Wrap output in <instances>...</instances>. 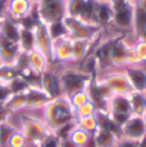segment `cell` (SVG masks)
<instances>
[{
  "label": "cell",
  "instance_id": "obj_1",
  "mask_svg": "<svg viewBox=\"0 0 146 147\" xmlns=\"http://www.w3.org/2000/svg\"><path fill=\"white\" fill-rule=\"evenodd\" d=\"M75 109L67 97L51 99L44 106V123L53 132L65 124L75 121Z\"/></svg>",
  "mask_w": 146,
  "mask_h": 147
},
{
  "label": "cell",
  "instance_id": "obj_2",
  "mask_svg": "<svg viewBox=\"0 0 146 147\" xmlns=\"http://www.w3.org/2000/svg\"><path fill=\"white\" fill-rule=\"evenodd\" d=\"M21 127H22L21 133L23 134L27 145L31 146H38L52 132L44 121L30 115H23L21 117Z\"/></svg>",
  "mask_w": 146,
  "mask_h": 147
},
{
  "label": "cell",
  "instance_id": "obj_3",
  "mask_svg": "<svg viewBox=\"0 0 146 147\" xmlns=\"http://www.w3.org/2000/svg\"><path fill=\"white\" fill-rule=\"evenodd\" d=\"M87 93L89 96V101L95 105L97 111H107L109 101L114 96L111 89L103 80L98 79L97 74L92 75L89 84L87 86Z\"/></svg>",
  "mask_w": 146,
  "mask_h": 147
},
{
  "label": "cell",
  "instance_id": "obj_4",
  "mask_svg": "<svg viewBox=\"0 0 146 147\" xmlns=\"http://www.w3.org/2000/svg\"><path fill=\"white\" fill-rule=\"evenodd\" d=\"M91 78H92L91 75L80 71V70H74V69L64 70L59 74V80H61L62 84L64 96L69 98L72 94L87 89Z\"/></svg>",
  "mask_w": 146,
  "mask_h": 147
},
{
  "label": "cell",
  "instance_id": "obj_5",
  "mask_svg": "<svg viewBox=\"0 0 146 147\" xmlns=\"http://www.w3.org/2000/svg\"><path fill=\"white\" fill-rule=\"evenodd\" d=\"M64 22L66 25L67 32H69V38L72 40H97L100 36L102 28L98 27L97 25H91V23H85L80 20L72 17L64 18Z\"/></svg>",
  "mask_w": 146,
  "mask_h": 147
},
{
  "label": "cell",
  "instance_id": "obj_6",
  "mask_svg": "<svg viewBox=\"0 0 146 147\" xmlns=\"http://www.w3.org/2000/svg\"><path fill=\"white\" fill-rule=\"evenodd\" d=\"M36 9L40 22L49 25L66 17V0H40L36 3Z\"/></svg>",
  "mask_w": 146,
  "mask_h": 147
},
{
  "label": "cell",
  "instance_id": "obj_7",
  "mask_svg": "<svg viewBox=\"0 0 146 147\" xmlns=\"http://www.w3.org/2000/svg\"><path fill=\"white\" fill-rule=\"evenodd\" d=\"M111 66H136L139 65V59H137L136 54L133 52V48L129 47L124 40V35H120L116 43L114 44L113 49H111V56H110Z\"/></svg>",
  "mask_w": 146,
  "mask_h": 147
},
{
  "label": "cell",
  "instance_id": "obj_8",
  "mask_svg": "<svg viewBox=\"0 0 146 147\" xmlns=\"http://www.w3.org/2000/svg\"><path fill=\"white\" fill-rule=\"evenodd\" d=\"M34 35H35V49L47 57L49 63L53 62V40L49 35L45 23H39L34 30Z\"/></svg>",
  "mask_w": 146,
  "mask_h": 147
},
{
  "label": "cell",
  "instance_id": "obj_9",
  "mask_svg": "<svg viewBox=\"0 0 146 147\" xmlns=\"http://www.w3.org/2000/svg\"><path fill=\"white\" fill-rule=\"evenodd\" d=\"M101 80H103L107 84V86L111 89L114 94L128 96L133 92V88L124 72H109L103 78H101Z\"/></svg>",
  "mask_w": 146,
  "mask_h": 147
},
{
  "label": "cell",
  "instance_id": "obj_10",
  "mask_svg": "<svg viewBox=\"0 0 146 147\" xmlns=\"http://www.w3.org/2000/svg\"><path fill=\"white\" fill-rule=\"evenodd\" d=\"M119 36L115 38H109L106 40L97 43V45L95 47V49L92 51V54L95 56L96 61L98 65V70H105L111 67V61H110V56H111V49H113L114 44L116 43V40L119 39Z\"/></svg>",
  "mask_w": 146,
  "mask_h": 147
},
{
  "label": "cell",
  "instance_id": "obj_11",
  "mask_svg": "<svg viewBox=\"0 0 146 147\" xmlns=\"http://www.w3.org/2000/svg\"><path fill=\"white\" fill-rule=\"evenodd\" d=\"M144 136H146V124L142 116L132 115L122 127V138L140 141Z\"/></svg>",
  "mask_w": 146,
  "mask_h": 147
},
{
  "label": "cell",
  "instance_id": "obj_12",
  "mask_svg": "<svg viewBox=\"0 0 146 147\" xmlns=\"http://www.w3.org/2000/svg\"><path fill=\"white\" fill-rule=\"evenodd\" d=\"M40 89H43L47 94L49 96L51 99L58 98V97L64 96V90H62V84L59 80V75L53 71H44L41 74L40 79Z\"/></svg>",
  "mask_w": 146,
  "mask_h": 147
},
{
  "label": "cell",
  "instance_id": "obj_13",
  "mask_svg": "<svg viewBox=\"0 0 146 147\" xmlns=\"http://www.w3.org/2000/svg\"><path fill=\"white\" fill-rule=\"evenodd\" d=\"M114 10L113 14V25L123 30H132L133 26V10L135 4L133 0L127 3L123 7H119Z\"/></svg>",
  "mask_w": 146,
  "mask_h": 147
},
{
  "label": "cell",
  "instance_id": "obj_14",
  "mask_svg": "<svg viewBox=\"0 0 146 147\" xmlns=\"http://www.w3.org/2000/svg\"><path fill=\"white\" fill-rule=\"evenodd\" d=\"M34 3L31 0H8L7 16L14 22L21 21L31 12Z\"/></svg>",
  "mask_w": 146,
  "mask_h": 147
},
{
  "label": "cell",
  "instance_id": "obj_15",
  "mask_svg": "<svg viewBox=\"0 0 146 147\" xmlns=\"http://www.w3.org/2000/svg\"><path fill=\"white\" fill-rule=\"evenodd\" d=\"M53 62H72V39L62 38L53 41Z\"/></svg>",
  "mask_w": 146,
  "mask_h": 147
},
{
  "label": "cell",
  "instance_id": "obj_16",
  "mask_svg": "<svg viewBox=\"0 0 146 147\" xmlns=\"http://www.w3.org/2000/svg\"><path fill=\"white\" fill-rule=\"evenodd\" d=\"M20 53H21V49L18 43L8 40L4 36L0 35V59H1L3 63L14 65Z\"/></svg>",
  "mask_w": 146,
  "mask_h": 147
},
{
  "label": "cell",
  "instance_id": "obj_17",
  "mask_svg": "<svg viewBox=\"0 0 146 147\" xmlns=\"http://www.w3.org/2000/svg\"><path fill=\"white\" fill-rule=\"evenodd\" d=\"M109 114L111 115H133L132 114V107L129 102L128 96L123 94H114L109 101Z\"/></svg>",
  "mask_w": 146,
  "mask_h": 147
},
{
  "label": "cell",
  "instance_id": "obj_18",
  "mask_svg": "<svg viewBox=\"0 0 146 147\" xmlns=\"http://www.w3.org/2000/svg\"><path fill=\"white\" fill-rule=\"evenodd\" d=\"M26 94V109H40L44 107L49 101V96L40 88L30 86L25 92Z\"/></svg>",
  "mask_w": 146,
  "mask_h": 147
},
{
  "label": "cell",
  "instance_id": "obj_19",
  "mask_svg": "<svg viewBox=\"0 0 146 147\" xmlns=\"http://www.w3.org/2000/svg\"><path fill=\"white\" fill-rule=\"evenodd\" d=\"M124 74L127 75L133 90L146 93V71L141 67L128 66Z\"/></svg>",
  "mask_w": 146,
  "mask_h": 147
},
{
  "label": "cell",
  "instance_id": "obj_20",
  "mask_svg": "<svg viewBox=\"0 0 146 147\" xmlns=\"http://www.w3.org/2000/svg\"><path fill=\"white\" fill-rule=\"evenodd\" d=\"M97 40H72V62L80 63L85 57L89 56L97 45Z\"/></svg>",
  "mask_w": 146,
  "mask_h": 147
},
{
  "label": "cell",
  "instance_id": "obj_21",
  "mask_svg": "<svg viewBox=\"0 0 146 147\" xmlns=\"http://www.w3.org/2000/svg\"><path fill=\"white\" fill-rule=\"evenodd\" d=\"M114 10L109 1H98L97 12H96V25L101 28L109 27L113 25Z\"/></svg>",
  "mask_w": 146,
  "mask_h": 147
},
{
  "label": "cell",
  "instance_id": "obj_22",
  "mask_svg": "<svg viewBox=\"0 0 146 147\" xmlns=\"http://www.w3.org/2000/svg\"><path fill=\"white\" fill-rule=\"evenodd\" d=\"M20 26L17 22H14L13 20H10L9 17H5L3 20V22L0 23V35L4 36L8 40H12L18 43V39H20Z\"/></svg>",
  "mask_w": 146,
  "mask_h": 147
},
{
  "label": "cell",
  "instance_id": "obj_23",
  "mask_svg": "<svg viewBox=\"0 0 146 147\" xmlns=\"http://www.w3.org/2000/svg\"><path fill=\"white\" fill-rule=\"evenodd\" d=\"M96 119L98 123V128H103L110 132H113L118 138H122V127H119L109 115L107 111H97L96 112Z\"/></svg>",
  "mask_w": 146,
  "mask_h": 147
},
{
  "label": "cell",
  "instance_id": "obj_24",
  "mask_svg": "<svg viewBox=\"0 0 146 147\" xmlns=\"http://www.w3.org/2000/svg\"><path fill=\"white\" fill-rule=\"evenodd\" d=\"M92 136L97 147H114L119 140L113 132L103 129V128H98L95 134Z\"/></svg>",
  "mask_w": 146,
  "mask_h": 147
},
{
  "label": "cell",
  "instance_id": "obj_25",
  "mask_svg": "<svg viewBox=\"0 0 146 147\" xmlns=\"http://www.w3.org/2000/svg\"><path fill=\"white\" fill-rule=\"evenodd\" d=\"M129 102L132 107V114L136 116H144L146 112V93L133 90L131 94H128Z\"/></svg>",
  "mask_w": 146,
  "mask_h": 147
},
{
  "label": "cell",
  "instance_id": "obj_26",
  "mask_svg": "<svg viewBox=\"0 0 146 147\" xmlns=\"http://www.w3.org/2000/svg\"><path fill=\"white\" fill-rule=\"evenodd\" d=\"M49 61L47 59V57L43 53H40L39 51H32L28 53V66L32 70H35L36 72L43 74L44 71L48 70Z\"/></svg>",
  "mask_w": 146,
  "mask_h": 147
},
{
  "label": "cell",
  "instance_id": "obj_27",
  "mask_svg": "<svg viewBox=\"0 0 146 147\" xmlns=\"http://www.w3.org/2000/svg\"><path fill=\"white\" fill-rule=\"evenodd\" d=\"M18 45H20L21 52H25V53H30V52L35 51V35H34V31L21 28Z\"/></svg>",
  "mask_w": 146,
  "mask_h": 147
},
{
  "label": "cell",
  "instance_id": "obj_28",
  "mask_svg": "<svg viewBox=\"0 0 146 147\" xmlns=\"http://www.w3.org/2000/svg\"><path fill=\"white\" fill-rule=\"evenodd\" d=\"M135 4V3H133ZM146 28V10L142 8L137 7L135 4V10H133V26L132 30L135 32V36H139L141 31H144Z\"/></svg>",
  "mask_w": 146,
  "mask_h": 147
},
{
  "label": "cell",
  "instance_id": "obj_29",
  "mask_svg": "<svg viewBox=\"0 0 146 147\" xmlns=\"http://www.w3.org/2000/svg\"><path fill=\"white\" fill-rule=\"evenodd\" d=\"M47 27H48V32L53 41L62 39V38H69V32H67V28H66L64 20L49 23V25H47Z\"/></svg>",
  "mask_w": 146,
  "mask_h": 147
},
{
  "label": "cell",
  "instance_id": "obj_30",
  "mask_svg": "<svg viewBox=\"0 0 146 147\" xmlns=\"http://www.w3.org/2000/svg\"><path fill=\"white\" fill-rule=\"evenodd\" d=\"M75 123H76L78 128L85 130L89 134H95L96 130L98 129V123H97V119H96V115L85 116V117H78V119H75Z\"/></svg>",
  "mask_w": 146,
  "mask_h": 147
},
{
  "label": "cell",
  "instance_id": "obj_31",
  "mask_svg": "<svg viewBox=\"0 0 146 147\" xmlns=\"http://www.w3.org/2000/svg\"><path fill=\"white\" fill-rule=\"evenodd\" d=\"M20 76V71L14 65H8V63H1L0 65V83L7 85L9 81L13 79Z\"/></svg>",
  "mask_w": 146,
  "mask_h": 147
},
{
  "label": "cell",
  "instance_id": "obj_32",
  "mask_svg": "<svg viewBox=\"0 0 146 147\" xmlns=\"http://www.w3.org/2000/svg\"><path fill=\"white\" fill-rule=\"evenodd\" d=\"M20 76L30 86H34V88H40L41 74L36 72L35 70H32L30 66L26 67V69H23V70H21V71H20Z\"/></svg>",
  "mask_w": 146,
  "mask_h": 147
},
{
  "label": "cell",
  "instance_id": "obj_33",
  "mask_svg": "<svg viewBox=\"0 0 146 147\" xmlns=\"http://www.w3.org/2000/svg\"><path fill=\"white\" fill-rule=\"evenodd\" d=\"M5 106L8 107L10 112L13 111H18L21 109H26V94L25 93H17V94H12L9 97Z\"/></svg>",
  "mask_w": 146,
  "mask_h": 147
},
{
  "label": "cell",
  "instance_id": "obj_34",
  "mask_svg": "<svg viewBox=\"0 0 146 147\" xmlns=\"http://www.w3.org/2000/svg\"><path fill=\"white\" fill-rule=\"evenodd\" d=\"M16 132L17 130L14 129V127L12 124H9L8 121L0 123V147H7L8 141L10 140V137Z\"/></svg>",
  "mask_w": 146,
  "mask_h": 147
},
{
  "label": "cell",
  "instance_id": "obj_35",
  "mask_svg": "<svg viewBox=\"0 0 146 147\" xmlns=\"http://www.w3.org/2000/svg\"><path fill=\"white\" fill-rule=\"evenodd\" d=\"M7 86L9 88V90H10V93H12V94L25 93V92L30 88V85H28V84L26 83V81L23 80L21 76H18V78L13 79L12 81H9V83L7 84Z\"/></svg>",
  "mask_w": 146,
  "mask_h": 147
},
{
  "label": "cell",
  "instance_id": "obj_36",
  "mask_svg": "<svg viewBox=\"0 0 146 147\" xmlns=\"http://www.w3.org/2000/svg\"><path fill=\"white\" fill-rule=\"evenodd\" d=\"M91 136H92V134H89V133H87L85 130H83V129H80V128L76 127L74 130H72L71 134H70V138H69V140L72 141L75 145L83 147V146L85 145V143H87V141L89 140Z\"/></svg>",
  "mask_w": 146,
  "mask_h": 147
},
{
  "label": "cell",
  "instance_id": "obj_37",
  "mask_svg": "<svg viewBox=\"0 0 146 147\" xmlns=\"http://www.w3.org/2000/svg\"><path fill=\"white\" fill-rule=\"evenodd\" d=\"M75 128H76V123H75V121H71V123H69V124H65V125H62V127L57 128L56 130H53V133H54V134H56L61 141L69 140V138H70V134L72 133V130H74Z\"/></svg>",
  "mask_w": 146,
  "mask_h": 147
},
{
  "label": "cell",
  "instance_id": "obj_38",
  "mask_svg": "<svg viewBox=\"0 0 146 147\" xmlns=\"http://www.w3.org/2000/svg\"><path fill=\"white\" fill-rule=\"evenodd\" d=\"M69 99H70V102H71L72 107L78 109V107L83 106L84 103L89 102V96H88V93H87V89H84V90H80V92H78V93L72 94L71 97H69Z\"/></svg>",
  "mask_w": 146,
  "mask_h": 147
},
{
  "label": "cell",
  "instance_id": "obj_39",
  "mask_svg": "<svg viewBox=\"0 0 146 147\" xmlns=\"http://www.w3.org/2000/svg\"><path fill=\"white\" fill-rule=\"evenodd\" d=\"M96 112H97V110H96L95 105L89 101V102H87V103H84L83 106L75 109V117L78 119V117L93 116V115H96Z\"/></svg>",
  "mask_w": 146,
  "mask_h": 147
},
{
  "label": "cell",
  "instance_id": "obj_40",
  "mask_svg": "<svg viewBox=\"0 0 146 147\" xmlns=\"http://www.w3.org/2000/svg\"><path fill=\"white\" fill-rule=\"evenodd\" d=\"M132 48H133V52H135V54H136L140 63L146 62V41L137 40V43L135 44Z\"/></svg>",
  "mask_w": 146,
  "mask_h": 147
},
{
  "label": "cell",
  "instance_id": "obj_41",
  "mask_svg": "<svg viewBox=\"0 0 146 147\" xmlns=\"http://www.w3.org/2000/svg\"><path fill=\"white\" fill-rule=\"evenodd\" d=\"M36 147H61V140L53 132H51Z\"/></svg>",
  "mask_w": 146,
  "mask_h": 147
},
{
  "label": "cell",
  "instance_id": "obj_42",
  "mask_svg": "<svg viewBox=\"0 0 146 147\" xmlns=\"http://www.w3.org/2000/svg\"><path fill=\"white\" fill-rule=\"evenodd\" d=\"M27 146V142H26L25 137L21 132H16L14 134L10 137V140L8 141L7 147H26Z\"/></svg>",
  "mask_w": 146,
  "mask_h": 147
},
{
  "label": "cell",
  "instance_id": "obj_43",
  "mask_svg": "<svg viewBox=\"0 0 146 147\" xmlns=\"http://www.w3.org/2000/svg\"><path fill=\"white\" fill-rule=\"evenodd\" d=\"M12 96L9 88H8L5 84H0V102L1 103H5V102L9 99V97Z\"/></svg>",
  "mask_w": 146,
  "mask_h": 147
},
{
  "label": "cell",
  "instance_id": "obj_44",
  "mask_svg": "<svg viewBox=\"0 0 146 147\" xmlns=\"http://www.w3.org/2000/svg\"><path fill=\"white\" fill-rule=\"evenodd\" d=\"M12 112L8 110V107L5 106V103H1L0 102V123H4V121H8V117L10 116Z\"/></svg>",
  "mask_w": 146,
  "mask_h": 147
},
{
  "label": "cell",
  "instance_id": "obj_45",
  "mask_svg": "<svg viewBox=\"0 0 146 147\" xmlns=\"http://www.w3.org/2000/svg\"><path fill=\"white\" fill-rule=\"evenodd\" d=\"M7 5H8V0H0V23L7 17Z\"/></svg>",
  "mask_w": 146,
  "mask_h": 147
},
{
  "label": "cell",
  "instance_id": "obj_46",
  "mask_svg": "<svg viewBox=\"0 0 146 147\" xmlns=\"http://www.w3.org/2000/svg\"><path fill=\"white\" fill-rule=\"evenodd\" d=\"M129 1H132V0H110V5H111V8L113 9H116V8H119V7H123V5H126L127 3H129Z\"/></svg>",
  "mask_w": 146,
  "mask_h": 147
},
{
  "label": "cell",
  "instance_id": "obj_47",
  "mask_svg": "<svg viewBox=\"0 0 146 147\" xmlns=\"http://www.w3.org/2000/svg\"><path fill=\"white\" fill-rule=\"evenodd\" d=\"M61 147H80V146L75 145V143L70 140H64V141H61Z\"/></svg>",
  "mask_w": 146,
  "mask_h": 147
},
{
  "label": "cell",
  "instance_id": "obj_48",
  "mask_svg": "<svg viewBox=\"0 0 146 147\" xmlns=\"http://www.w3.org/2000/svg\"><path fill=\"white\" fill-rule=\"evenodd\" d=\"M83 147H97L96 146V142H95V140H93V136H91L89 137V140L87 141V143H85Z\"/></svg>",
  "mask_w": 146,
  "mask_h": 147
},
{
  "label": "cell",
  "instance_id": "obj_49",
  "mask_svg": "<svg viewBox=\"0 0 146 147\" xmlns=\"http://www.w3.org/2000/svg\"><path fill=\"white\" fill-rule=\"evenodd\" d=\"M135 4L137 5V7L142 8V9L146 10V0H136V1H133Z\"/></svg>",
  "mask_w": 146,
  "mask_h": 147
},
{
  "label": "cell",
  "instance_id": "obj_50",
  "mask_svg": "<svg viewBox=\"0 0 146 147\" xmlns=\"http://www.w3.org/2000/svg\"><path fill=\"white\" fill-rule=\"evenodd\" d=\"M137 40H144V41H146V28L144 31H141L140 32V35L137 36Z\"/></svg>",
  "mask_w": 146,
  "mask_h": 147
},
{
  "label": "cell",
  "instance_id": "obj_51",
  "mask_svg": "<svg viewBox=\"0 0 146 147\" xmlns=\"http://www.w3.org/2000/svg\"><path fill=\"white\" fill-rule=\"evenodd\" d=\"M139 147H146V136H144V137L139 141Z\"/></svg>",
  "mask_w": 146,
  "mask_h": 147
},
{
  "label": "cell",
  "instance_id": "obj_52",
  "mask_svg": "<svg viewBox=\"0 0 146 147\" xmlns=\"http://www.w3.org/2000/svg\"><path fill=\"white\" fill-rule=\"evenodd\" d=\"M31 1H32L34 4H36V3H39V1H40V0H31Z\"/></svg>",
  "mask_w": 146,
  "mask_h": 147
},
{
  "label": "cell",
  "instance_id": "obj_53",
  "mask_svg": "<svg viewBox=\"0 0 146 147\" xmlns=\"http://www.w3.org/2000/svg\"><path fill=\"white\" fill-rule=\"evenodd\" d=\"M142 117H144V121H145V124H146V112L144 114V116H142Z\"/></svg>",
  "mask_w": 146,
  "mask_h": 147
},
{
  "label": "cell",
  "instance_id": "obj_54",
  "mask_svg": "<svg viewBox=\"0 0 146 147\" xmlns=\"http://www.w3.org/2000/svg\"><path fill=\"white\" fill-rule=\"evenodd\" d=\"M96 1H110V0H96Z\"/></svg>",
  "mask_w": 146,
  "mask_h": 147
},
{
  "label": "cell",
  "instance_id": "obj_55",
  "mask_svg": "<svg viewBox=\"0 0 146 147\" xmlns=\"http://www.w3.org/2000/svg\"><path fill=\"white\" fill-rule=\"evenodd\" d=\"M26 147H36V146H31V145H27Z\"/></svg>",
  "mask_w": 146,
  "mask_h": 147
},
{
  "label": "cell",
  "instance_id": "obj_56",
  "mask_svg": "<svg viewBox=\"0 0 146 147\" xmlns=\"http://www.w3.org/2000/svg\"><path fill=\"white\" fill-rule=\"evenodd\" d=\"M1 63H3V62H1V59H0V65H1Z\"/></svg>",
  "mask_w": 146,
  "mask_h": 147
},
{
  "label": "cell",
  "instance_id": "obj_57",
  "mask_svg": "<svg viewBox=\"0 0 146 147\" xmlns=\"http://www.w3.org/2000/svg\"><path fill=\"white\" fill-rule=\"evenodd\" d=\"M0 84H1V83H0Z\"/></svg>",
  "mask_w": 146,
  "mask_h": 147
}]
</instances>
